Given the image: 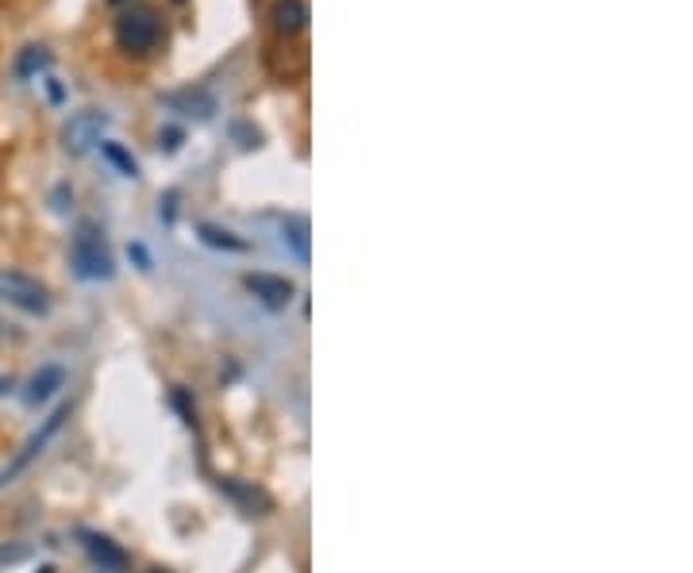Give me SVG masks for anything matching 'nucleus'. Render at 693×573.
I'll return each mask as SVG.
<instances>
[{"label":"nucleus","instance_id":"3","mask_svg":"<svg viewBox=\"0 0 693 573\" xmlns=\"http://www.w3.org/2000/svg\"><path fill=\"white\" fill-rule=\"evenodd\" d=\"M0 301L28 312V316H46V312H51V293H46V285L23 270H0Z\"/></svg>","mask_w":693,"mask_h":573},{"label":"nucleus","instance_id":"5","mask_svg":"<svg viewBox=\"0 0 693 573\" xmlns=\"http://www.w3.org/2000/svg\"><path fill=\"white\" fill-rule=\"evenodd\" d=\"M159 35H162V23H159V15H154V8H128V12L116 20V43H120V51H128V54L154 51Z\"/></svg>","mask_w":693,"mask_h":573},{"label":"nucleus","instance_id":"10","mask_svg":"<svg viewBox=\"0 0 693 573\" xmlns=\"http://www.w3.org/2000/svg\"><path fill=\"white\" fill-rule=\"evenodd\" d=\"M62 381H66V370H62V366H43V370H39L35 378H31L28 392H23V400H28L31 408L46 404V400H51L54 392L62 389Z\"/></svg>","mask_w":693,"mask_h":573},{"label":"nucleus","instance_id":"6","mask_svg":"<svg viewBox=\"0 0 693 573\" xmlns=\"http://www.w3.org/2000/svg\"><path fill=\"white\" fill-rule=\"evenodd\" d=\"M82 547L93 559V566L100 573H128V551L120 543H112L108 536H97V531H82Z\"/></svg>","mask_w":693,"mask_h":573},{"label":"nucleus","instance_id":"15","mask_svg":"<svg viewBox=\"0 0 693 573\" xmlns=\"http://www.w3.org/2000/svg\"><path fill=\"white\" fill-rule=\"evenodd\" d=\"M201 239L208 242V247H224V250H247L243 239H236L231 231H224V227H213V224H201Z\"/></svg>","mask_w":693,"mask_h":573},{"label":"nucleus","instance_id":"17","mask_svg":"<svg viewBox=\"0 0 693 573\" xmlns=\"http://www.w3.org/2000/svg\"><path fill=\"white\" fill-rule=\"evenodd\" d=\"M151 573H166V570H151Z\"/></svg>","mask_w":693,"mask_h":573},{"label":"nucleus","instance_id":"4","mask_svg":"<svg viewBox=\"0 0 693 573\" xmlns=\"http://www.w3.org/2000/svg\"><path fill=\"white\" fill-rule=\"evenodd\" d=\"M108 112H100V108H85V112H74L66 123H62V151L74 154V159H82V154H89L93 147L105 143V131H108Z\"/></svg>","mask_w":693,"mask_h":573},{"label":"nucleus","instance_id":"1","mask_svg":"<svg viewBox=\"0 0 693 573\" xmlns=\"http://www.w3.org/2000/svg\"><path fill=\"white\" fill-rule=\"evenodd\" d=\"M69 266L82 281H108L116 273L112 255H108L105 231H100L93 219H82L69 239Z\"/></svg>","mask_w":693,"mask_h":573},{"label":"nucleus","instance_id":"11","mask_svg":"<svg viewBox=\"0 0 693 573\" xmlns=\"http://www.w3.org/2000/svg\"><path fill=\"white\" fill-rule=\"evenodd\" d=\"M270 20H274V28L282 31V35H297L308 23V4L305 0H278Z\"/></svg>","mask_w":693,"mask_h":573},{"label":"nucleus","instance_id":"2","mask_svg":"<svg viewBox=\"0 0 693 573\" xmlns=\"http://www.w3.org/2000/svg\"><path fill=\"white\" fill-rule=\"evenodd\" d=\"M69 412H74V404H58V408H54V412H51V415H46V420H43V423H39V428H35V431H31V439H28V443H23V446H20V451H15V454H12V462H8V466H4V469H0V489H4V485H12V482H15V477H20V474H23V469H28V466H31V462H35V458H39V454H43V451H46V446H51V439H54V435H58V431H62V428H66Z\"/></svg>","mask_w":693,"mask_h":573},{"label":"nucleus","instance_id":"13","mask_svg":"<svg viewBox=\"0 0 693 573\" xmlns=\"http://www.w3.org/2000/svg\"><path fill=\"white\" fill-rule=\"evenodd\" d=\"M282 242L293 250L301 266H308V224L305 219H285L282 224Z\"/></svg>","mask_w":693,"mask_h":573},{"label":"nucleus","instance_id":"18","mask_svg":"<svg viewBox=\"0 0 693 573\" xmlns=\"http://www.w3.org/2000/svg\"><path fill=\"white\" fill-rule=\"evenodd\" d=\"M112 4H120V0H112Z\"/></svg>","mask_w":693,"mask_h":573},{"label":"nucleus","instance_id":"7","mask_svg":"<svg viewBox=\"0 0 693 573\" xmlns=\"http://www.w3.org/2000/svg\"><path fill=\"white\" fill-rule=\"evenodd\" d=\"M247 293L259 304H267L270 312H282L290 309L293 301V281L278 278V273H251V278H247Z\"/></svg>","mask_w":693,"mask_h":573},{"label":"nucleus","instance_id":"9","mask_svg":"<svg viewBox=\"0 0 693 573\" xmlns=\"http://www.w3.org/2000/svg\"><path fill=\"white\" fill-rule=\"evenodd\" d=\"M220 493H224V497L236 500V505L243 508L247 516H270V508H274V500H270L267 493L259 489V485L239 482V477H224V482H220Z\"/></svg>","mask_w":693,"mask_h":573},{"label":"nucleus","instance_id":"14","mask_svg":"<svg viewBox=\"0 0 693 573\" xmlns=\"http://www.w3.org/2000/svg\"><path fill=\"white\" fill-rule=\"evenodd\" d=\"M100 154H105V159L112 162L116 170H120V177H139V162L131 159V154L123 151L120 143H108V139H105V143H100Z\"/></svg>","mask_w":693,"mask_h":573},{"label":"nucleus","instance_id":"8","mask_svg":"<svg viewBox=\"0 0 693 573\" xmlns=\"http://www.w3.org/2000/svg\"><path fill=\"white\" fill-rule=\"evenodd\" d=\"M162 105L174 108V112H182L185 120H197V123H205V120H213V116H216V97L208 89H201V85H190V89L170 93Z\"/></svg>","mask_w":693,"mask_h":573},{"label":"nucleus","instance_id":"12","mask_svg":"<svg viewBox=\"0 0 693 573\" xmlns=\"http://www.w3.org/2000/svg\"><path fill=\"white\" fill-rule=\"evenodd\" d=\"M43 69H51V51H46V46H23L20 58H15V77L31 82V77H39Z\"/></svg>","mask_w":693,"mask_h":573},{"label":"nucleus","instance_id":"16","mask_svg":"<svg viewBox=\"0 0 693 573\" xmlns=\"http://www.w3.org/2000/svg\"><path fill=\"white\" fill-rule=\"evenodd\" d=\"M39 573H54V570H51V566H43V570H39Z\"/></svg>","mask_w":693,"mask_h":573}]
</instances>
